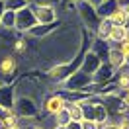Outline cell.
Listing matches in <instances>:
<instances>
[{
    "label": "cell",
    "instance_id": "484cf974",
    "mask_svg": "<svg viewBox=\"0 0 129 129\" xmlns=\"http://www.w3.org/2000/svg\"><path fill=\"white\" fill-rule=\"evenodd\" d=\"M117 129H129V115L117 119Z\"/></svg>",
    "mask_w": 129,
    "mask_h": 129
},
{
    "label": "cell",
    "instance_id": "603a6c76",
    "mask_svg": "<svg viewBox=\"0 0 129 129\" xmlns=\"http://www.w3.org/2000/svg\"><path fill=\"white\" fill-rule=\"evenodd\" d=\"M80 127L82 129H98L100 125H98L96 121H92V119H82L80 121Z\"/></svg>",
    "mask_w": 129,
    "mask_h": 129
},
{
    "label": "cell",
    "instance_id": "4fadbf2b",
    "mask_svg": "<svg viewBox=\"0 0 129 129\" xmlns=\"http://www.w3.org/2000/svg\"><path fill=\"white\" fill-rule=\"evenodd\" d=\"M108 20L112 22V25H125V27H127V24H129V8H119V6H117Z\"/></svg>",
    "mask_w": 129,
    "mask_h": 129
},
{
    "label": "cell",
    "instance_id": "1f68e13d",
    "mask_svg": "<svg viewBox=\"0 0 129 129\" xmlns=\"http://www.w3.org/2000/svg\"><path fill=\"white\" fill-rule=\"evenodd\" d=\"M125 67L129 69V55H125Z\"/></svg>",
    "mask_w": 129,
    "mask_h": 129
},
{
    "label": "cell",
    "instance_id": "30bf717a",
    "mask_svg": "<svg viewBox=\"0 0 129 129\" xmlns=\"http://www.w3.org/2000/svg\"><path fill=\"white\" fill-rule=\"evenodd\" d=\"M100 64H102V59L92 51V49H88L86 53H84V57H82V64H80V71H84V73H88L90 76L96 73L98 69H100Z\"/></svg>",
    "mask_w": 129,
    "mask_h": 129
},
{
    "label": "cell",
    "instance_id": "44dd1931",
    "mask_svg": "<svg viewBox=\"0 0 129 129\" xmlns=\"http://www.w3.org/2000/svg\"><path fill=\"white\" fill-rule=\"evenodd\" d=\"M69 123H71V115H69L67 106H64V110H61V112L53 117V125H57V127H64V125H69Z\"/></svg>",
    "mask_w": 129,
    "mask_h": 129
},
{
    "label": "cell",
    "instance_id": "836d02e7",
    "mask_svg": "<svg viewBox=\"0 0 129 129\" xmlns=\"http://www.w3.org/2000/svg\"><path fill=\"white\" fill-rule=\"evenodd\" d=\"M47 2H51V4H55V2H59V0H47Z\"/></svg>",
    "mask_w": 129,
    "mask_h": 129
},
{
    "label": "cell",
    "instance_id": "4316f807",
    "mask_svg": "<svg viewBox=\"0 0 129 129\" xmlns=\"http://www.w3.org/2000/svg\"><path fill=\"white\" fill-rule=\"evenodd\" d=\"M63 129H82V127H80V121H71V123L64 125Z\"/></svg>",
    "mask_w": 129,
    "mask_h": 129
},
{
    "label": "cell",
    "instance_id": "277c9868",
    "mask_svg": "<svg viewBox=\"0 0 129 129\" xmlns=\"http://www.w3.org/2000/svg\"><path fill=\"white\" fill-rule=\"evenodd\" d=\"M14 113H18L22 119H37L39 117V102L29 96H16L14 100Z\"/></svg>",
    "mask_w": 129,
    "mask_h": 129
},
{
    "label": "cell",
    "instance_id": "d6a6232c",
    "mask_svg": "<svg viewBox=\"0 0 129 129\" xmlns=\"http://www.w3.org/2000/svg\"><path fill=\"white\" fill-rule=\"evenodd\" d=\"M4 112H6V110H2V108H0V117H2V115H4Z\"/></svg>",
    "mask_w": 129,
    "mask_h": 129
},
{
    "label": "cell",
    "instance_id": "e575fe53",
    "mask_svg": "<svg viewBox=\"0 0 129 129\" xmlns=\"http://www.w3.org/2000/svg\"><path fill=\"white\" fill-rule=\"evenodd\" d=\"M0 27H2V24H0Z\"/></svg>",
    "mask_w": 129,
    "mask_h": 129
},
{
    "label": "cell",
    "instance_id": "4dcf8cb0",
    "mask_svg": "<svg viewBox=\"0 0 129 129\" xmlns=\"http://www.w3.org/2000/svg\"><path fill=\"white\" fill-rule=\"evenodd\" d=\"M0 129H8L6 125H4V121H2V117H0Z\"/></svg>",
    "mask_w": 129,
    "mask_h": 129
},
{
    "label": "cell",
    "instance_id": "ac0fdd59",
    "mask_svg": "<svg viewBox=\"0 0 129 129\" xmlns=\"http://www.w3.org/2000/svg\"><path fill=\"white\" fill-rule=\"evenodd\" d=\"M113 82H115V86H117V90H119L121 94H123V92H127V90H129V69H127V67L115 73Z\"/></svg>",
    "mask_w": 129,
    "mask_h": 129
},
{
    "label": "cell",
    "instance_id": "ffe728a7",
    "mask_svg": "<svg viewBox=\"0 0 129 129\" xmlns=\"http://www.w3.org/2000/svg\"><path fill=\"white\" fill-rule=\"evenodd\" d=\"M0 24H2V29H14V27H16V12L6 10V12L0 16ZM14 31H16V29H14Z\"/></svg>",
    "mask_w": 129,
    "mask_h": 129
},
{
    "label": "cell",
    "instance_id": "6da1fadb",
    "mask_svg": "<svg viewBox=\"0 0 129 129\" xmlns=\"http://www.w3.org/2000/svg\"><path fill=\"white\" fill-rule=\"evenodd\" d=\"M82 106V115H84V119H92L96 121L98 125H102L104 121L110 119V115H108V110H106L104 102L96 96H88L84 98L80 102Z\"/></svg>",
    "mask_w": 129,
    "mask_h": 129
},
{
    "label": "cell",
    "instance_id": "f546056e",
    "mask_svg": "<svg viewBox=\"0 0 129 129\" xmlns=\"http://www.w3.org/2000/svg\"><path fill=\"white\" fill-rule=\"evenodd\" d=\"M88 2L92 4V6H94V8H96V6H100V4L104 2V0H88Z\"/></svg>",
    "mask_w": 129,
    "mask_h": 129
},
{
    "label": "cell",
    "instance_id": "d4e9b609",
    "mask_svg": "<svg viewBox=\"0 0 129 129\" xmlns=\"http://www.w3.org/2000/svg\"><path fill=\"white\" fill-rule=\"evenodd\" d=\"M98 129H117V119H108V121H104Z\"/></svg>",
    "mask_w": 129,
    "mask_h": 129
},
{
    "label": "cell",
    "instance_id": "9a60e30c",
    "mask_svg": "<svg viewBox=\"0 0 129 129\" xmlns=\"http://www.w3.org/2000/svg\"><path fill=\"white\" fill-rule=\"evenodd\" d=\"M110 31H112V22L110 20H100V24H98V27L94 29V39L98 41H106L108 43V37H110Z\"/></svg>",
    "mask_w": 129,
    "mask_h": 129
},
{
    "label": "cell",
    "instance_id": "7402d4cb",
    "mask_svg": "<svg viewBox=\"0 0 129 129\" xmlns=\"http://www.w3.org/2000/svg\"><path fill=\"white\" fill-rule=\"evenodd\" d=\"M6 2V10H12V12H20L29 6V0H4Z\"/></svg>",
    "mask_w": 129,
    "mask_h": 129
},
{
    "label": "cell",
    "instance_id": "8fae6325",
    "mask_svg": "<svg viewBox=\"0 0 129 129\" xmlns=\"http://www.w3.org/2000/svg\"><path fill=\"white\" fill-rule=\"evenodd\" d=\"M106 63L117 73V71H121V69H125V57H123V53H121L115 45H110L108 55H106Z\"/></svg>",
    "mask_w": 129,
    "mask_h": 129
},
{
    "label": "cell",
    "instance_id": "d6986e66",
    "mask_svg": "<svg viewBox=\"0 0 129 129\" xmlns=\"http://www.w3.org/2000/svg\"><path fill=\"white\" fill-rule=\"evenodd\" d=\"M67 112L71 115V121H82L84 119L80 102H69V104H67Z\"/></svg>",
    "mask_w": 129,
    "mask_h": 129
},
{
    "label": "cell",
    "instance_id": "cb8c5ba5",
    "mask_svg": "<svg viewBox=\"0 0 129 129\" xmlns=\"http://www.w3.org/2000/svg\"><path fill=\"white\" fill-rule=\"evenodd\" d=\"M115 47H117V49L121 51V53H123V57H125V55H129V37H127V39H123V41L119 43V45H115Z\"/></svg>",
    "mask_w": 129,
    "mask_h": 129
},
{
    "label": "cell",
    "instance_id": "e0dca14e",
    "mask_svg": "<svg viewBox=\"0 0 129 129\" xmlns=\"http://www.w3.org/2000/svg\"><path fill=\"white\" fill-rule=\"evenodd\" d=\"M117 8V2L115 0H104L100 6H96V14L100 20H108L113 14V10Z\"/></svg>",
    "mask_w": 129,
    "mask_h": 129
},
{
    "label": "cell",
    "instance_id": "52a82bcc",
    "mask_svg": "<svg viewBox=\"0 0 129 129\" xmlns=\"http://www.w3.org/2000/svg\"><path fill=\"white\" fill-rule=\"evenodd\" d=\"M64 98L59 94V92H53V94H47V96L43 98V102H41V110H43V115H47L49 119H53L57 113L64 110Z\"/></svg>",
    "mask_w": 129,
    "mask_h": 129
},
{
    "label": "cell",
    "instance_id": "7a4b0ae2",
    "mask_svg": "<svg viewBox=\"0 0 129 129\" xmlns=\"http://www.w3.org/2000/svg\"><path fill=\"white\" fill-rule=\"evenodd\" d=\"M20 61L12 51H6L0 57V84H12L18 78Z\"/></svg>",
    "mask_w": 129,
    "mask_h": 129
},
{
    "label": "cell",
    "instance_id": "3957f363",
    "mask_svg": "<svg viewBox=\"0 0 129 129\" xmlns=\"http://www.w3.org/2000/svg\"><path fill=\"white\" fill-rule=\"evenodd\" d=\"M76 16H78V20H80V24H82V29L94 33V29L100 24V18L96 14V8L90 4L88 0H80L76 4Z\"/></svg>",
    "mask_w": 129,
    "mask_h": 129
},
{
    "label": "cell",
    "instance_id": "2e32d148",
    "mask_svg": "<svg viewBox=\"0 0 129 129\" xmlns=\"http://www.w3.org/2000/svg\"><path fill=\"white\" fill-rule=\"evenodd\" d=\"M2 121H4V125H6L8 129H22V127H24V119H22L18 113H14V110L4 112Z\"/></svg>",
    "mask_w": 129,
    "mask_h": 129
},
{
    "label": "cell",
    "instance_id": "8992f818",
    "mask_svg": "<svg viewBox=\"0 0 129 129\" xmlns=\"http://www.w3.org/2000/svg\"><path fill=\"white\" fill-rule=\"evenodd\" d=\"M35 25H37V20H35V16H33L31 6H27V8L16 12V27H14L16 33H20V35H27Z\"/></svg>",
    "mask_w": 129,
    "mask_h": 129
},
{
    "label": "cell",
    "instance_id": "5b68a950",
    "mask_svg": "<svg viewBox=\"0 0 129 129\" xmlns=\"http://www.w3.org/2000/svg\"><path fill=\"white\" fill-rule=\"evenodd\" d=\"M33 10V16L37 20V25H51L59 22V10L51 2H39V4H29Z\"/></svg>",
    "mask_w": 129,
    "mask_h": 129
},
{
    "label": "cell",
    "instance_id": "ba28073f",
    "mask_svg": "<svg viewBox=\"0 0 129 129\" xmlns=\"http://www.w3.org/2000/svg\"><path fill=\"white\" fill-rule=\"evenodd\" d=\"M113 78H115V71H113L106 61L100 64V69H98L96 73L92 74V82L96 84L98 88H102V86H106V84L113 82Z\"/></svg>",
    "mask_w": 129,
    "mask_h": 129
},
{
    "label": "cell",
    "instance_id": "9c48e42d",
    "mask_svg": "<svg viewBox=\"0 0 129 129\" xmlns=\"http://www.w3.org/2000/svg\"><path fill=\"white\" fill-rule=\"evenodd\" d=\"M14 100H16L14 84H0V108L10 112L14 108Z\"/></svg>",
    "mask_w": 129,
    "mask_h": 129
},
{
    "label": "cell",
    "instance_id": "f1b7e54d",
    "mask_svg": "<svg viewBox=\"0 0 129 129\" xmlns=\"http://www.w3.org/2000/svg\"><path fill=\"white\" fill-rule=\"evenodd\" d=\"M4 12H6V2H4V0H0V16H2Z\"/></svg>",
    "mask_w": 129,
    "mask_h": 129
},
{
    "label": "cell",
    "instance_id": "5bb4252c",
    "mask_svg": "<svg viewBox=\"0 0 129 129\" xmlns=\"http://www.w3.org/2000/svg\"><path fill=\"white\" fill-rule=\"evenodd\" d=\"M27 37L25 35H20L18 33V37H16V41L12 43V53L16 57H25L27 55V51H29V43H27Z\"/></svg>",
    "mask_w": 129,
    "mask_h": 129
},
{
    "label": "cell",
    "instance_id": "7c38bea8",
    "mask_svg": "<svg viewBox=\"0 0 129 129\" xmlns=\"http://www.w3.org/2000/svg\"><path fill=\"white\" fill-rule=\"evenodd\" d=\"M129 37V27L125 25H112V31L108 37V45H119L123 39Z\"/></svg>",
    "mask_w": 129,
    "mask_h": 129
},
{
    "label": "cell",
    "instance_id": "83f0119b",
    "mask_svg": "<svg viewBox=\"0 0 129 129\" xmlns=\"http://www.w3.org/2000/svg\"><path fill=\"white\" fill-rule=\"evenodd\" d=\"M121 100H123V102H125V104L129 106V90H127V92H123V94H121Z\"/></svg>",
    "mask_w": 129,
    "mask_h": 129
}]
</instances>
